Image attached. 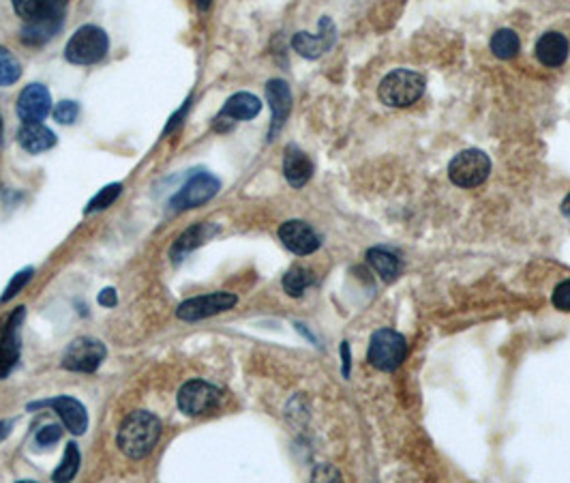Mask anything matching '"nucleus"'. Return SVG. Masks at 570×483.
I'll use <instances>...</instances> for the list:
<instances>
[{
    "label": "nucleus",
    "instance_id": "nucleus-20",
    "mask_svg": "<svg viewBox=\"0 0 570 483\" xmlns=\"http://www.w3.org/2000/svg\"><path fill=\"white\" fill-rule=\"evenodd\" d=\"M212 235H215V228H212L210 224H195L191 228H187V230L176 238L174 246H172V258L178 263V260L187 256L189 252H193L195 247L204 246Z\"/></svg>",
    "mask_w": 570,
    "mask_h": 483
},
{
    "label": "nucleus",
    "instance_id": "nucleus-21",
    "mask_svg": "<svg viewBox=\"0 0 570 483\" xmlns=\"http://www.w3.org/2000/svg\"><path fill=\"white\" fill-rule=\"evenodd\" d=\"M367 263L376 269V273L387 282H395L401 273V263L395 254H390L388 249L373 247L367 252Z\"/></svg>",
    "mask_w": 570,
    "mask_h": 483
},
{
    "label": "nucleus",
    "instance_id": "nucleus-12",
    "mask_svg": "<svg viewBox=\"0 0 570 483\" xmlns=\"http://www.w3.org/2000/svg\"><path fill=\"white\" fill-rule=\"evenodd\" d=\"M279 238H281L283 246L296 254V256H309V254L320 247L317 232L300 219H289L281 224V228H279Z\"/></svg>",
    "mask_w": 570,
    "mask_h": 483
},
{
    "label": "nucleus",
    "instance_id": "nucleus-25",
    "mask_svg": "<svg viewBox=\"0 0 570 483\" xmlns=\"http://www.w3.org/2000/svg\"><path fill=\"white\" fill-rule=\"evenodd\" d=\"M77 470H80V449L76 443H69L65 449L63 462L54 470L52 481H71L77 475Z\"/></svg>",
    "mask_w": 570,
    "mask_h": 483
},
{
    "label": "nucleus",
    "instance_id": "nucleus-15",
    "mask_svg": "<svg viewBox=\"0 0 570 483\" xmlns=\"http://www.w3.org/2000/svg\"><path fill=\"white\" fill-rule=\"evenodd\" d=\"M266 97L272 110V123H271V131H268V140H275V136L281 131L285 121H288L289 110H292V93H289L288 82L268 80Z\"/></svg>",
    "mask_w": 570,
    "mask_h": 483
},
{
    "label": "nucleus",
    "instance_id": "nucleus-3",
    "mask_svg": "<svg viewBox=\"0 0 570 483\" xmlns=\"http://www.w3.org/2000/svg\"><path fill=\"white\" fill-rule=\"evenodd\" d=\"M110 49L108 32L94 24H86L71 35L65 46V58L74 65H94L105 58Z\"/></svg>",
    "mask_w": 570,
    "mask_h": 483
},
{
    "label": "nucleus",
    "instance_id": "nucleus-19",
    "mask_svg": "<svg viewBox=\"0 0 570 483\" xmlns=\"http://www.w3.org/2000/svg\"><path fill=\"white\" fill-rule=\"evenodd\" d=\"M18 142L26 153H46L56 144V133L43 123H24L18 131Z\"/></svg>",
    "mask_w": 570,
    "mask_h": 483
},
{
    "label": "nucleus",
    "instance_id": "nucleus-39",
    "mask_svg": "<svg viewBox=\"0 0 570 483\" xmlns=\"http://www.w3.org/2000/svg\"><path fill=\"white\" fill-rule=\"evenodd\" d=\"M210 4H212V0H198V7L202 11H209Z\"/></svg>",
    "mask_w": 570,
    "mask_h": 483
},
{
    "label": "nucleus",
    "instance_id": "nucleus-31",
    "mask_svg": "<svg viewBox=\"0 0 570 483\" xmlns=\"http://www.w3.org/2000/svg\"><path fill=\"white\" fill-rule=\"evenodd\" d=\"M60 436H63V427L56 425V424H49V425H43L41 430L37 432L35 443L39 447H52L54 443L60 441Z\"/></svg>",
    "mask_w": 570,
    "mask_h": 483
},
{
    "label": "nucleus",
    "instance_id": "nucleus-26",
    "mask_svg": "<svg viewBox=\"0 0 570 483\" xmlns=\"http://www.w3.org/2000/svg\"><path fill=\"white\" fill-rule=\"evenodd\" d=\"M22 77V65L13 57V52L4 46H0V86L15 85Z\"/></svg>",
    "mask_w": 570,
    "mask_h": 483
},
{
    "label": "nucleus",
    "instance_id": "nucleus-29",
    "mask_svg": "<svg viewBox=\"0 0 570 483\" xmlns=\"http://www.w3.org/2000/svg\"><path fill=\"white\" fill-rule=\"evenodd\" d=\"M32 275H35V269H32V266H26V269L18 271V273L11 277L9 286L4 288V294H3V297H0V301L7 303V301H11V299H13V297H18V294L22 292V288H24V286L28 284V282H31Z\"/></svg>",
    "mask_w": 570,
    "mask_h": 483
},
{
    "label": "nucleus",
    "instance_id": "nucleus-13",
    "mask_svg": "<svg viewBox=\"0 0 570 483\" xmlns=\"http://www.w3.org/2000/svg\"><path fill=\"white\" fill-rule=\"evenodd\" d=\"M52 110V95L43 85H28L18 97V116L22 123H41Z\"/></svg>",
    "mask_w": 570,
    "mask_h": 483
},
{
    "label": "nucleus",
    "instance_id": "nucleus-10",
    "mask_svg": "<svg viewBox=\"0 0 570 483\" xmlns=\"http://www.w3.org/2000/svg\"><path fill=\"white\" fill-rule=\"evenodd\" d=\"M221 181L217 176H212L210 172H198L189 179L184 185L178 190L174 198L170 200V207L174 210H187V209H198L204 202H209L217 196L219 192Z\"/></svg>",
    "mask_w": 570,
    "mask_h": 483
},
{
    "label": "nucleus",
    "instance_id": "nucleus-27",
    "mask_svg": "<svg viewBox=\"0 0 570 483\" xmlns=\"http://www.w3.org/2000/svg\"><path fill=\"white\" fill-rule=\"evenodd\" d=\"M15 13L24 22H39V20H56L48 13L46 0H13Z\"/></svg>",
    "mask_w": 570,
    "mask_h": 483
},
{
    "label": "nucleus",
    "instance_id": "nucleus-11",
    "mask_svg": "<svg viewBox=\"0 0 570 483\" xmlns=\"http://www.w3.org/2000/svg\"><path fill=\"white\" fill-rule=\"evenodd\" d=\"M41 407L54 408L56 415H58L60 421H63L65 427L71 432V434L80 436L88 430V413H86V408H84V404L80 402V399H76L71 396H60V398H54V399H43V402L28 404V408L31 410L41 408Z\"/></svg>",
    "mask_w": 570,
    "mask_h": 483
},
{
    "label": "nucleus",
    "instance_id": "nucleus-16",
    "mask_svg": "<svg viewBox=\"0 0 570 483\" xmlns=\"http://www.w3.org/2000/svg\"><path fill=\"white\" fill-rule=\"evenodd\" d=\"M262 102L251 93H236L227 99L221 112L215 119V130L219 131L223 123H236V121H251L260 114Z\"/></svg>",
    "mask_w": 570,
    "mask_h": 483
},
{
    "label": "nucleus",
    "instance_id": "nucleus-4",
    "mask_svg": "<svg viewBox=\"0 0 570 483\" xmlns=\"http://www.w3.org/2000/svg\"><path fill=\"white\" fill-rule=\"evenodd\" d=\"M407 357V342L401 333L379 329L369 340V363L382 371H393Z\"/></svg>",
    "mask_w": 570,
    "mask_h": 483
},
{
    "label": "nucleus",
    "instance_id": "nucleus-14",
    "mask_svg": "<svg viewBox=\"0 0 570 483\" xmlns=\"http://www.w3.org/2000/svg\"><path fill=\"white\" fill-rule=\"evenodd\" d=\"M334 39H337V29H334L331 18L320 20V32L317 35H309V32H296L292 39V46L300 57L305 58H320L322 54H326L328 49L334 46Z\"/></svg>",
    "mask_w": 570,
    "mask_h": 483
},
{
    "label": "nucleus",
    "instance_id": "nucleus-40",
    "mask_svg": "<svg viewBox=\"0 0 570 483\" xmlns=\"http://www.w3.org/2000/svg\"><path fill=\"white\" fill-rule=\"evenodd\" d=\"M3 133H4V125H3V116H0V142H3Z\"/></svg>",
    "mask_w": 570,
    "mask_h": 483
},
{
    "label": "nucleus",
    "instance_id": "nucleus-8",
    "mask_svg": "<svg viewBox=\"0 0 570 483\" xmlns=\"http://www.w3.org/2000/svg\"><path fill=\"white\" fill-rule=\"evenodd\" d=\"M236 303H238L236 294L217 291V292H209V294H202V297H193V299H187V301H183L181 305H178L176 316L184 322H198V320L210 318V316L227 312V309H232Z\"/></svg>",
    "mask_w": 570,
    "mask_h": 483
},
{
    "label": "nucleus",
    "instance_id": "nucleus-1",
    "mask_svg": "<svg viewBox=\"0 0 570 483\" xmlns=\"http://www.w3.org/2000/svg\"><path fill=\"white\" fill-rule=\"evenodd\" d=\"M161 421L148 410H136L129 417L122 421L116 434V445L127 458L142 460L148 453H153L161 438Z\"/></svg>",
    "mask_w": 570,
    "mask_h": 483
},
{
    "label": "nucleus",
    "instance_id": "nucleus-5",
    "mask_svg": "<svg viewBox=\"0 0 570 483\" xmlns=\"http://www.w3.org/2000/svg\"><path fill=\"white\" fill-rule=\"evenodd\" d=\"M491 172V159L487 153L478 151V148H468L455 155L449 165V176L457 187L463 190H472V187L483 185L487 181Z\"/></svg>",
    "mask_w": 570,
    "mask_h": 483
},
{
    "label": "nucleus",
    "instance_id": "nucleus-2",
    "mask_svg": "<svg viewBox=\"0 0 570 483\" xmlns=\"http://www.w3.org/2000/svg\"><path fill=\"white\" fill-rule=\"evenodd\" d=\"M424 93V77L410 69H395L384 77L378 88L379 102L388 108H407Z\"/></svg>",
    "mask_w": 570,
    "mask_h": 483
},
{
    "label": "nucleus",
    "instance_id": "nucleus-38",
    "mask_svg": "<svg viewBox=\"0 0 570 483\" xmlns=\"http://www.w3.org/2000/svg\"><path fill=\"white\" fill-rule=\"evenodd\" d=\"M562 213H564V218L570 219V193H568L566 198H564V202H562Z\"/></svg>",
    "mask_w": 570,
    "mask_h": 483
},
{
    "label": "nucleus",
    "instance_id": "nucleus-36",
    "mask_svg": "<svg viewBox=\"0 0 570 483\" xmlns=\"http://www.w3.org/2000/svg\"><path fill=\"white\" fill-rule=\"evenodd\" d=\"M11 427H13V421H0V441H4L11 434Z\"/></svg>",
    "mask_w": 570,
    "mask_h": 483
},
{
    "label": "nucleus",
    "instance_id": "nucleus-34",
    "mask_svg": "<svg viewBox=\"0 0 570 483\" xmlns=\"http://www.w3.org/2000/svg\"><path fill=\"white\" fill-rule=\"evenodd\" d=\"M67 3H69V0H46L48 13L52 15V18H56V20H63Z\"/></svg>",
    "mask_w": 570,
    "mask_h": 483
},
{
    "label": "nucleus",
    "instance_id": "nucleus-33",
    "mask_svg": "<svg viewBox=\"0 0 570 483\" xmlns=\"http://www.w3.org/2000/svg\"><path fill=\"white\" fill-rule=\"evenodd\" d=\"M97 301L99 305H103V308H114V305L119 303V294H116L114 288H103V291L99 292Z\"/></svg>",
    "mask_w": 570,
    "mask_h": 483
},
{
    "label": "nucleus",
    "instance_id": "nucleus-6",
    "mask_svg": "<svg viewBox=\"0 0 570 483\" xmlns=\"http://www.w3.org/2000/svg\"><path fill=\"white\" fill-rule=\"evenodd\" d=\"M105 354V344L102 340H94V337H77L67 346L63 354V368L69 371H80V374H93L99 370V365L103 363Z\"/></svg>",
    "mask_w": 570,
    "mask_h": 483
},
{
    "label": "nucleus",
    "instance_id": "nucleus-41",
    "mask_svg": "<svg viewBox=\"0 0 570 483\" xmlns=\"http://www.w3.org/2000/svg\"><path fill=\"white\" fill-rule=\"evenodd\" d=\"M0 329H3V326H0Z\"/></svg>",
    "mask_w": 570,
    "mask_h": 483
},
{
    "label": "nucleus",
    "instance_id": "nucleus-23",
    "mask_svg": "<svg viewBox=\"0 0 570 483\" xmlns=\"http://www.w3.org/2000/svg\"><path fill=\"white\" fill-rule=\"evenodd\" d=\"M519 49H521V41H519V35L515 31L502 29L491 37V52H494L497 58L502 60L515 58Z\"/></svg>",
    "mask_w": 570,
    "mask_h": 483
},
{
    "label": "nucleus",
    "instance_id": "nucleus-32",
    "mask_svg": "<svg viewBox=\"0 0 570 483\" xmlns=\"http://www.w3.org/2000/svg\"><path fill=\"white\" fill-rule=\"evenodd\" d=\"M551 303L560 312H570V280H564L556 286V291L551 294Z\"/></svg>",
    "mask_w": 570,
    "mask_h": 483
},
{
    "label": "nucleus",
    "instance_id": "nucleus-30",
    "mask_svg": "<svg viewBox=\"0 0 570 483\" xmlns=\"http://www.w3.org/2000/svg\"><path fill=\"white\" fill-rule=\"evenodd\" d=\"M77 116H80V105H77V102H71V99L60 102L54 108V119L63 125H74Z\"/></svg>",
    "mask_w": 570,
    "mask_h": 483
},
{
    "label": "nucleus",
    "instance_id": "nucleus-9",
    "mask_svg": "<svg viewBox=\"0 0 570 483\" xmlns=\"http://www.w3.org/2000/svg\"><path fill=\"white\" fill-rule=\"evenodd\" d=\"M26 318V308L20 305L4 322L0 331V379H7L20 361L22 353V325Z\"/></svg>",
    "mask_w": 570,
    "mask_h": 483
},
{
    "label": "nucleus",
    "instance_id": "nucleus-24",
    "mask_svg": "<svg viewBox=\"0 0 570 483\" xmlns=\"http://www.w3.org/2000/svg\"><path fill=\"white\" fill-rule=\"evenodd\" d=\"M313 284V273L309 269H303V266H294L288 273L283 275V291L289 294V297H300L307 288Z\"/></svg>",
    "mask_w": 570,
    "mask_h": 483
},
{
    "label": "nucleus",
    "instance_id": "nucleus-7",
    "mask_svg": "<svg viewBox=\"0 0 570 483\" xmlns=\"http://www.w3.org/2000/svg\"><path fill=\"white\" fill-rule=\"evenodd\" d=\"M176 399L178 408H181L184 415H189V417H200V415L210 413V410L219 407L221 391L215 385H210V382L195 379L184 382L181 391H178Z\"/></svg>",
    "mask_w": 570,
    "mask_h": 483
},
{
    "label": "nucleus",
    "instance_id": "nucleus-18",
    "mask_svg": "<svg viewBox=\"0 0 570 483\" xmlns=\"http://www.w3.org/2000/svg\"><path fill=\"white\" fill-rule=\"evenodd\" d=\"M570 52L568 39L562 32H545L543 37L536 41L534 54L545 67H560L566 63Z\"/></svg>",
    "mask_w": 570,
    "mask_h": 483
},
{
    "label": "nucleus",
    "instance_id": "nucleus-17",
    "mask_svg": "<svg viewBox=\"0 0 570 483\" xmlns=\"http://www.w3.org/2000/svg\"><path fill=\"white\" fill-rule=\"evenodd\" d=\"M283 174L285 181L296 187V190L305 187L313 176V161L309 159V155L300 151L294 144H289L283 155Z\"/></svg>",
    "mask_w": 570,
    "mask_h": 483
},
{
    "label": "nucleus",
    "instance_id": "nucleus-35",
    "mask_svg": "<svg viewBox=\"0 0 570 483\" xmlns=\"http://www.w3.org/2000/svg\"><path fill=\"white\" fill-rule=\"evenodd\" d=\"M189 105H191V97H189V99H187V102H184V105H183V108H181V110H178V112H176L174 116H172V119H170V123H167V127H165V131H164V133H170V131H174V130H176V127L183 123V116H184V114H187Z\"/></svg>",
    "mask_w": 570,
    "mask_h": 483
},
{
    "label": "nucleus",
    "instance_id": "nucleus-28",
    "mask_svg": "<svg viewBox=\"0 0 570 483\" xmlns=\"http://www.w3.org/2000/svg\"><path fill=\"white\" fill-rule=\"evenodd\" d=\"M120 193H122V183H111V185L103 187V190L99 193H94V198L91 200V202H88V207H86V210H84V213L93 215V213H97V210L110 209L111 204L116 202V198L120 196Z\"/></svg>",
    "mask_w": 570,
    "mask_h": 483
},
{
    "label": "nucleus",
    "instance_id": "nucleus-37",
    "mask_svg": "<svg viewBox=\"0 0 570 483\" xmlns=\"http://www.w3.org/2000/svg\"><path fill=\"white\" fill-rule=\"evenodd\" d=\"M341 353H343V359H345L343 374L348 376V374H350V351H348V342H343V346H341Z\"/></svg>",
    "mask_w": 570,
    "mask_h": 483
},
{
    "label": "nucleus",
    "instance_id": "nucleus-22",
    "mask_svg": "<svg viewBox=\"0 0 570 483\" xmlns=\"http://www.w3.org/2000/svg\"><path fill=\"white\" fill-rule=\"evenodd\" d=\"M63 20H39V22H26L24 29H22V41L26 46H43L49 41L56 32H58Z\"/></svg>",
    "mask_w": 570,
    "mask_h": 483
}]
</instances>
